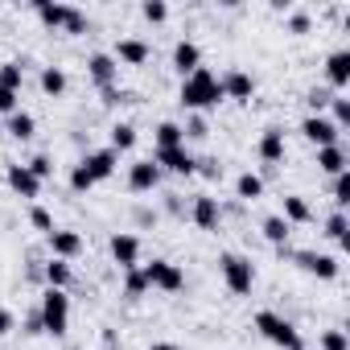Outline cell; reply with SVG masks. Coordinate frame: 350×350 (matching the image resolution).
Masks as SVG:
<instances>
[{
	"label": "cell",
	"mask_w": 350,
	"mask_h": 350,
	"mask_svg": "<svg viewBox=\"0 0 350 350\" xmlns=\"http://www.w3.org/2000/svg\"><path fill=\"white\" fill-rule=\"evenodd\" d=\"M178 103H182L186 111H198V116L215 111V107L223 103V87H219V75H215L211 66H198L194 75H186V79L178 83Z\"/></svg>",
	"instance_id": "obj_1"
},
{
	"label": "cell",
	"mask_w": 350,
	"mask_h": 350,
	"mask_svg": "<svg viewBox=\"0 0 350 350\" xmlns=\"http://www.w3.org/2000/svg\"><path fill=\"white\" fill-rule=\"evenodd\" d=\"M276 256L280 260H288V264H297L305 276H313V280H338L342 276V260L334 256V252H317V247H276Z\"/></svg>",
	"instance_id": "obj_2"
},
{
	"label": "cell",
	"mask_w": 350,
	"mask_h": 350,
	"mask_svg": "<svg viewBox=\"0 0 350 350\" xmlns=\"http://www.w3.org/2000/svg\"><path fill=\"white\" fill-rule=\"evenodd\" d=\"M252 325L260 329V338H268L276 350H305V334L297 329L293 317H284L280 309H260L252 317Z\"/></svg>",
	"instance_id": "obj_3"
},
{
	"label": "cell",
	"mask_w": 350,
	"mask_h": 350,
	"mask_svg": "<svg viewBox=\"0 0 350 350\" xmlns=\"http://www.w3.org/2000/svg\"><path fill=\"white\" fill-rule=\"evenodd\" d=\"M219 276L231 297H252L256 288V260L243 252H219Z\"/></svg>",
	"instance_id": "obj_4"
},
{
	"label": "cell",
	"mask_w": 350,
	"mask_h": 350,
	"mask_svg": "<svg viewBox=\"0 0 350 350\" xmlns=\"http://www.w3.org/2000/svg\"><path fill=\"white\" fill-rule=\"evenodd\" d=\"M38 313H42V325H46L50 338H66V329H70V293H62V288H42Z\"/></svg>",
	"instance_id": "obj_5"
},
{
	"label": "cell",
	"mask_w": 350,
	"mask_h": 350,
	"mask_svg": "<svg viewBox=\"0 0 350 350\" xmlns=\"http://www.w3.org/2000/svg\"><path fill=\"white\" fill-rule=\"evenodd\" d=\"M140 272H144V280H148V288H161V293H182L186 288V272H182V264H173V260H148V264H140Z\"/></svg>",
	"instance_id": "obj_6"
},
{
	"label": "cell",
	"mask_w": 350,
	"mask_h": 350,
	"mask_svg": "<svg viewBox=\"0 0 350 350\" xmlns=\"http://www.w3.org/2000/svg\"><path fill=\"white\" fill-rule=\"evenodd\" d=\"M87 178L99 186V182H111L116 173H120V152H111L107 144L103 148H87V152H79V161H75Z\"/></svg>",
	"instance_id": "obj_7"
},
{
	"label": "cell",
	"mask_w": 350,
	"mask_h": 350,
	"mask_svg": "<svg viewBox=\"0 0 350 350\" xmlns=\"http://www.w3.org/2000/svg\"><path fill=\"white\" fill-rule=\"evenodd\" d=\"M140 252H144V243L136 231H111L107 235V256H111V264H120V272L140 268Z\"/></svg>",
	"instance_id": "obj_8"
},
{
	"label": "cell",
	"mask_w": 350,
	"mask_h": 350,
	"mask_svg": "<svg viewBox=\"0 0 350 350\" xmlns=\"http://www.w3.org/2000/svg\"><path fill=\"white\" fill-rule=\"evenodd\" d=\"M194 148L178 144V148H152V165L161 173H173V178H194Z\"/></svg>",
	"instance_id": "obj_9"
},
{
	"label": "cell",
	"mask_w": 350,
	"mask_h": 350,
	"mask_svg": "<svg viewBox=\"0 0 350 350\" xmlns=\"http://www.w3.org/2000/svg\"><path fill=\"white\" fill-rule=\"evenodd\" d=\"M83 70H87V79H91L95 91H103V87H120V62L111 58V50H91L87 62H83Z\"/></svg>",
	"instance_id": "obj_10"
},
{
	"label": "cell",
	"mask_w": 350,
	"mask_h": 350,
	"mask_svg": "<svg viewBox=\"0 0 350 350\" xmlns=\"http://www.w3.org/2000/svg\"><path fill=\"white\" fill-rule=\"evenodd\" d=\"M256 157H260L264 169H280V165H284V157H288V140H284V128H280V124H268V128L260 132V140H256Z\"/></svg>",
	"instance_id": "obj_11"
},
{
	"label": "cell",
	"mask_w": 350,
	"mask_h": 350,
	"mask_svg": "<svg viewBox=\"0 0 350 350\" xmlns=\"http://www.w3.org/2000/svg\"><path fill=\"white\" fill-rule=\"evenodd\" d=\"M219 87H223V99H231V103H252L256 99V75L243 70V66L223 70L219 75Z\"/></svg>",
	"instance_id": "obj_12"
},
{
	"label": "cell",
	"mask_w": 350,
	"mask_h": 350,
	"mask_svg": "<svg viewBox=\"0 0 350 350\" xmlns=\"http://www.w3.org/2000/svg\"><path fill=\"white\" fill-rule=\"evenodd\" d=\"M186 219H190L198 231H206V235H211V231H219V227H223V202H219L215 194H194V198H190V215H186Z\"/></svg>",
	"instance_id": "obj_13"
},
{
	"label": "cell",
	"mask_w": 350,
	"mask_h": 350,
	"mask_svg": "<svg viewBox=\"0 0 350 350\" xmlns=\"http://www.w3.org/2000/svg\"><path fill=\"white\" fill-rule=\"evenodd\" d=\"M161 178H165V173L152 165V157H136V161L128 165V173H124V182H128L132 194H152V190H161Z\"/></svg>",
	"instance_id": "obj_14"
},
{
	"label": "cell",
	"mask_w": 350,
	"mask_h": 350,
	"mask_svg": "<svg viewBox=\"0 0 350 350\" xmlns=\"http://www.w3.org/2000/svg\"><path fill=\"white\" fill-rule=\"evenodd\" d=\"M46 247H50V256H54V260H66V264H75V260L87 252V239H83V231L58 227V231H50V235H46Z\"/></svg>",
	"instance_id": "obj_15"
},
{
	"label": "cell",
	"mask_w": 350,
	"mask_h": 350,
	"mask_svg": "<svg viewBox=\"0 0 350 350\" xmlns=\"http://www.w3.org/2000/svg\"><path fill=\"white\" fill-rule=\"evenodd\" d=\"M5 186L13 190V198H25V202H33V198L42 194V182L29 173L25 161H9V165H5Z\"/></svg>",
	"instance_id": "obj_16"
},
{
	"label": "cell",
	"mask_w": 350,
	"mask_h": 350,
	"mask_svg": "<svg viewBox=\"0 0 350 350\" xmlns=\"http://www.w3.org/2000/svg\"><path fill=\"white\" fill-rule=\"evenodd\" d=\"M111 58H116L120 66H144V62L152 58V42L140 38V33H124V38H116Z\"/></svg>",
	"instance_id": "obj_17"
},
{
	"label": "cell",
	"mask_w": 350,
	"mask_h": 350,
	"mask_svg": "<svg viewBox=\"0 0 350 350\" xmlns=\"http://www.w3.org/2000/svg\"><path fill=\"white\" fill-rule=\"evenodd\" d=\"M297 132H301V136H305L313 148H325V144H342V132L334 128V120H329V116H301Z\"/></svg>",
	"instance_id": "obj_18"
},
{
	"label": "cell",
	"mask_w": 350,
	"mask_h": 350,
	"mask_svg": "<svg viewBox=\"0 0 350 350\" xmlns=\"http://www.w3.org/2000/svg\"><path fill=\"white\" fill-rule=\"evenodd\" d=\"M169 66H173V75H194L198 66H202V46L194 42V38H178L173 42V50H169Z\"/></svg>",
	"instance_id": "obj_19"
},
{
	"label": "cell",
	"mask_w": 350,
	"mask_h": 350,
	"mask_svg": "<svg viewBox=\"0 0 350 350\" xmlns=\"http://www.w3.org/2000/svg\"><path fill=\"white\" fill-rule=\"evenodd\" d=\"M325 87L334 95H346V87H350V50L346 46L325 54Z\"/></svg>",
	"instance_id": "obj_20"
},
{
	"label": "cell",
	"mask_w": 350,
	"mask_h": 350,
	"mask_svg": "<svg viewBox=\"0 0 350 350\" xmlns=\"http://www.w3.org/2000/svg\"><path fill=\"white\" fill-rule=\"evenodd\" d=\"M313 165L325 178H338V173H350V152L346 144H325V148H313Z\"/></svg>",
	"instance_id": "obj_21"
},
{
	"label": "cell",
	"mask_w": 350,
	"mask_h": 350,
	"mask_svg": "<svg viewBox=\"0 0 350 350\" xmlns=\"http://www.w3.org/2000/svg\"><path fill=\"white\" fill-rule=\"evenodd\" d=\"M264 194H268V182L260 178L256 169H243V173H235V202H243V206H256Z\"/></svg>",
	"instance_id": "obj_22"
},
{
	"label": "cell",
	"mask_w": 350,
	"mask_h": 350,
	"mask_svg": "<svg viewBox=\"0 0 350 350\" xmlns=\"http://www.w3.org/2000/svg\"><path fill=\"white\" fill-rule=\"evenodd\" d=\"M38 87H42V95H46V99H62V95L70 91V75H66V66L46 62V66L38 70Z\"/></svg>",
	"instance_id": "obj_23"
},
{
	"label": "cell",
	"mask_w": 350,
	"mask_h": 350,
	"mask_svg": "<svg viewBox=\"0 0 350 350\" xmlns=\"http://www.w3.org/2000/svg\"><path fill=\"white\" fill-rule=\"evenodd\" d=\"M70 284H75V264L46 256V260H42V288H62V293H70Z\"/></svg>",
	"instance_id": "obj_24"
},
{
	"label": "cell",
	"mask_w": 350,
	"mask_h": 350,
	"mask_svg": "<svg viewBox=\"0 0 350 350\" xmlns=\"http://www.w3.org/2000/svg\"><path fill=\"white\" fill-rule=\"evenodd\" d=\"M288 227H309L317 215H313V206H309V198H301V194H284L280 198V211H276Z\"/></svg>",
	"instance_id": "obj_25"
},
{
	"label": "cell",
	"mask_w": 350,
	"mask_h": 350,
	"mask_svg": "<svg viewBox=\"0 0 350 350\" xmlns=\"http://www.w3.org/2000/svg\"><path fill=\"white\" fill-rule=\"evenodd\" d=\"M66 13H70V5H54V0H33V17H38V21H42V29H50V33H62Z\"/></svg>",
	"instance_id": "obj_26"
},
{
	"label": "cell",
	"mask_w": 350,
	"mask_h": 350,
	"mask_svg": "<svg viewBox=\"0 0 350 350\" xmlns=\"http://www.w3.org/2000/svg\"><path fill=\"white\" fill-rule=\"evenodd\" d=\"M5 132H9L13 140H21V144H25V140H33V136H38V116H33V111H25V107H17L13 116H5Z\"/></svg>",
	"instance_id": "obj_27"
},
{
	"label": "cell",
	"mask_w": 350,
	"mask_h": 350,
	"mask_svg": "<svg viewBox=\"0 0 350 350\" xmlns=\"http://www.w3.org/2000/svg\"><path fill=\"white\" fill-rule=\"evenodd\" d=\"M107 148L111 152H132L136 148V124L132 120H116L107 128Z\"/></svg>",
	"instance_id": "obj_28"
},
{
	"label": "cell",
	"mask_w": 350,
	"mask_h": 350,
	"mask_svg": "<svg viewBox=\"0 0 350 350\" xmlns=\"http://www.w3.org/2000/svg\"><path fill=\"white\" fill-rule=\"evenodd\" d=\"M321 235L334 239L338 247H346V243H350V219H346V211H329L325 223H321Z\"/></svg>",
	"instance_id": "obj_29"
},
{
	"label": "cell",
	"mask_w": 350,
	"mask_h": 350,
	"mask_svg": "<svg viewBox=\"0 0 350 350\" xmlns=\"http://www.w3.org/2000/svg\"><path fill=\"white\" fill-rule=\"evenodd\" d=\"M260 235H264V243L284 247V243H288V235H293V227H288L280 215H264V219H260Z\"/></svg>",
	"instance_id": "obj_30"
},
{
	"label": "cell",
	"mask_w": 350,
	"mask_h": 350,
	"mask_svg": "<svg viewBox=\"0 0 350 350\" xmlns=\"http://www.w3.org/2000/svg\"><path fill=\"white\" fill-rule=\"evenodd\" d=\"M178 144H186L178 120H161V124L152 128V148H178Z\"/></svg>",
	"instance_id": "obj_31"
},
{
	"label": "cell",
	"mask_w": 350,
	"mask_h": 350,
	"mask_svg": "<svg viewBox=\"0 0 350 350\" xmlns=\"http://www.w3.org/2000/svg\"><path fill=\"white\" fill-rule=\"evenodd\" d=\"M99 103H103L107 111H120V107H132V103H140V99H136V91H128V87H103V91H99Z\"/></svg>",
	"instance_id": "obj_32"
},
{
	"label": "cell",
	"mask_w": 350,
	"mask_h": 350,
	"mask_svg": "<svg viewBox=\"0 0 350 350\" xmlns=\"http://www.w3.org/2000/svg\"><path fill=\"white\" fill-rule=\"evenodd\" d=\"M144 293H148L144 272H140V268H128V272H124V280H120V297H124V301H140Z\"/></svg>",
	"instance_id": "obj_33"
},
{
	"label": "cell",
	"mask_w": 350,
	"mask_h": 350,
	"mask_svg": "<svg viewBox=\"0 0 350 350\" xmlns=\"http://www.w3.org/2000/svg\"><path fill=\"white\" fill-rule=\"evenodd\" d=\"M0 87H9V91L21 95V87H25V62H21V58L0 62Z\"/></svg>",
	"instance_id": "obj_34"
},
{
	"label": "cell",
	"mask_w": 350,
	"mask_h": 350,
	"mask_svg": "<svg viewBox=\"0 0 350 350\" xmlns=\"http://www.w3.org/2000/svg\"><path fill=\"white\" fill-rule=\"evenodd\" d=\"M182 136H186V144H190V140H194V144L206 140V136H211V120L198 116V111H186V120H182Z\"/></svg>",
	"instance_id": "obj_35"
},
{
	"label": "cell",
	"mask_w": 350,
	"mask_h": 350,
	"mask_svg": "<svg viewBox=\"0 0 350 350\" xmlns=\"http://www.w3.org/2000/svg\"><path fill=\"white\" fill-rule=\"evenodd\" d=\"M284 29H288L293 38L313 33V13H309V9H288V13H284Z\"/></svg>",
	"instance_id": "obj_36"
},
{
	"label": "cell",
	"mask_w": 350,
	"mask_h": 350,
	"mask_svg": "<svg viewBox=\"0 0 350 350\" xmlns=\"http://www.w3.org/2000/svg\"><path fill=\"white\" fill-rule=\"evenodd\" d=\"M29 227H33V231L46 239L50 231H58V223H54V211H50V206H42V202H33V206H29Z\"/></svg>",
	"instance_id": "obj_37"
},
{
	"label": "cell",
	"mask_w": 350,
	"mask_h": 350,
	"mask_svg": "<svg viewBox=\"0 0 350 350\" xmlns=\"http://www.w3.org/2000/svg\"><path fill=\"white\" fill-rule=\"evenodd\" d=\"M329 99H334V91H329L325 83H321V87H309V91H305V107H309L305 116H325Z\"/></svg>",
	"instance_id": "obj_38"
},
{
	"label": "cell",
	"mask_w": 350,
	"mask_h": 350,
	"mask_svg": "<svg viewBox=\"0 0 350 350\" xmlns=\"http://www.w3.org/2000/svg\"><path fill=\"white\" fill-rule=\"evenodd\" d=\"M317 350H350V334L342 325H329L317 334Z\"/></svg>",
	"instance_id": "obj_39"
},
{
	"label": "cell",
	"mask_w": 350,
	"mask_h": 350,
	"mask_svg": "<svg viewBox=\"0 0 350 350\" xmlns=\"http://www.w3.org/2000/svg\"><path fill=\"white\" fill-rule=\"evenodd\" d=\"M329 202H334V211H346L350 206V173L329 178Z\"/></svg>",
	"instance_id": "obj_40"
},
{
	"label": "cell",
	"mask_w": 350,
	"mask_h": 350,
	"mask_svg": "<svg viewBox=\"0 0 350 350\" xmlns=\"http://www.w3.org/2000/svg\"><path fill=\"white\" fill-rule=\"evenodd\" d=\"M325 116L334 120V128H338V132H346V128H350V99H346V95H334V99H329V107H325Z\"/></svg>",
	"instance_id": "obj_41"
},
{
	"label": "cell",
	"mask_w": 350,
	"mask_h": 350,
	"mask_svg": "<svg viewBox=\"0 0 350 350\" xmlns=\"http://www.w3.org/2000/svg\"><path fill=\"white\" fill-rule=\"evenodd\" d=\"M157 223H161V211L157 206H148V202H136L132 206V227L136 231H152Z\"/></svg>",
	"instance_id": "obj_42"
},
{
	"label": "cell",
	"mask_w": 350,
	"mask_h": 350,
	"mask_svg": "<svg viewBox=\"0 0 350 350\" xmlns=\"http://www.w3.org/2000/svg\"><path fill=\"white\" fill-rule=\"evenodd\" d=\"M62 33H66V38H83V33H91V17H87L83 9H75V5H70V13H66V25H62Z\"/></svg>",
	"instance_id": "obj_43"
},
{
	"label": "cell",
	"mask_w": 350,
	"mask_h": 350,
	"mask_svg": "<svg viewBox=\"0 0 350 350\" xmlns=\"http://www.w3.org/2000/svg\"><path fill=\"white\" fill-rule=\"evenodd\" d=\"M194 173H198V178H206V182H219V178H223V161H219L215 152H206V157L194 161Z\"/></svg>",
	"instance_id": "obj_44"
},
{
	"label": "cell",
	"mask_w": 350,
	"mask_h": 350,
	"mask_svg": "<svg viewBox=\"0 0 350 350\" xmlns=\"http://www.w3.org/2000/svg\"><path fill=\"white\" fill-rule=\"evenodd\" d=\"M140 17H144L148 25H165V21H169V5H165V0H144V5H140Z\"/></svg>",
	"instance_id": "obj_45"
},
{
	"label": "cell",
	"mask_w": 350,
	"mask_h": 350,
	"mask_svg": "<svg viewBox=\"0 0 350 350\" xmlns=\"http://www.w3.org/2000/svg\"><path fill=\"white\" fill-rule=\"evenodd\" d=\"M25 165H29V173H33L38 182H50V178H54V157H50V152H38V157H29Z\"/></svg>",
	"instance_id": "obj_46"
},
{
	"label": "cell",
	"mask_w": 350,
	"mask_h": 350,
	"mask_svg": "<svg viewBox=\"0 0 350 350\" xmlns=\"http://www.w3.org/2000/svg\"><path fill=\"white\" fill-rule=\"evenodd\" d=\"M161 211H165L169 219H186V215H190L186 198H182V194H173V190H169V194H161Z\"/></svg>",
	"instance_id": "obj_47"
},
{
	"label": "cell",
	"mask_w": 350,
	"mask_h": 350,
	"mask_svg": "<svg viewBox=\"0 0 350 350\" xmlns=\"http://www.w3.org/2000/svg\"><path fill=\"white\" fill-rule=\"evenodd\" d=\"M21 334H25V338H42V334H46L38 305H33V309H25V317H21Z\"/></svg>",
	"instance_id": "obj_48"
},
{
	"label": "cell",
	"mask_w": 350,
	"mask_h": 350,
	"mask_svg": "<svg viewBox=\"0 0 350 350\" xmlns=\"http://www.w3.org/2000/svg\"><path fill=\"white\" fill-rule=\"evenodd\" d=\"M66 182H70V190H75V194H91V190H95V182L87 178L79 165H70V178H66Z\"/></svg>",
	"instance_id": "obj_49"
},
{
	"label": "cell",
	"mask_w": 350,
	"mask_h": 350,
	"mask_svg": "<svg viewBox=\"0 0 350 350\" xmlns=\"http://www.w3.org/2000/svg\"><path fill=\"white\" fill-rule=\"evenodd\" d=\"M17 107H21V95L9 91V87H0V116H13Z\"/></svg>",
	"instance_id": "obj_50"
},
{
	"label": "cell",
	"mask_w": 350,
	"mask_h": 350,
	"mask_svg": "<svg viewBox=\"0 0 350 350\" xmlns=\"http://www.w3.org/2000/svg\"><path fill=\"white\" fill-rule=\"evenodd\" d=\"M17 329V313L13 309H5V305H0V338H9Z\"/></svg>",
	"instance_id": "obj_51"
},
{
	"label": "cell",
	"mask_w": 350,
	"mask_h": 350,
	"mask_svg": "<svg viewBox=\"0 0 350 350\" xmlns=\"http://www.w3.org/2000/svg\"><path fill=\"white\" fill-rule=\"evenodd\" d=\"M144 350H186L182 342H173V338H157V342H148Z\"/></svg>",
	"instance_id": "obj_52"
},
{
	"label": "cell",
	"mask_w": 350,
	"mask_h": 350,
	"mask_svg": "<svg viewBox=\"0 0 350 350\" xmlns=\"http://www.w3.org/2000/svg\"><path fill=\"white\" fill-rule=\"evenodd\" d=\"M103 346H107V350H120V334H116V329H103Z\"/></svg>",
	"instance_id": "obj_53"
}]
</instances>
